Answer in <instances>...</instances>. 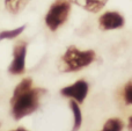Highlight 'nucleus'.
Here are the masks:
<instances>
[{
    "label": "nucleus",
    "mask_w": 132,
    "mask_h": 131,
    "mask_svg": "<svg viewBox=\"0 0 132 131\" xmlns=\"http://www.w3.org/2000/svg\"><path fill=\"white\" fill-rule=\"evenodd\" d=\"M43 89L32 88V80L24 78L15 87L11 99L12 115L15 120H22L23 117L32 114L39 104V96Z\"/></svg>",
    "instance_id": "obj_1"
},
{
    "label": "nucleus",
    "mask_w": 132,
    "mask_h": 131,
    "mask_svg": "<svg viewBox=\"0 0 132 131\" xmlns=\"http://www.w3.org/2000/svg\"><path fill=\"white\" fill-rule=\"evenodd\" d=\"M95 51L79 50L77 46L71 45L64 52L60 59V71L77 72L89 66L95 60Z\"/></svg>",
    "instance_id": "obj_2"
},
{
    "label": "nucleus",
    "mask_w": 132,
    "mask_h": 131,
    "mask_svg": "<svg viewBox=\"0 0 132 131\" xmlns=\"http://www.w3.org/2000/svg\"><path fill=\"white\" fill-rule=\"evenodd\" d=\"M71 12V0H55L45 14V24L51 31H56L67 21Z\"/></svg>",
    "instance_id": "obj_3"
},
{
    "label": "nucleus",
    "mask_w": 132,
    "mask_h": 131,
    "mask_svg": "<svg viewBox=\"0 0 132 131\" xmlns=\"http://www.w3.org/2000/svg\"><path fill=\"white\" fill-rule=\"evenodd\" d=\"M26 56H27V43L19 42L13 49V60L8 67V72L14 76L23 74L26 71Z\"/></svg>",
    "instance_id": "obj_4"
},
{
    "label": "nucleus",
    "mask_w": 132,
    "mask_h": 131,
    "mask_svg": "<svg viewBox=\"0 0 132 131\" xmlns=\"http://www.w3.org/2000/svg\"><path fill=\"white\" fill-rule=\"evenodd\" d=\"M89 86L87 84V81L85 80H78L74 84L70 86L62 88L60 93L62 95H64L66 97H71L72 100L77 101L78 103H82L86 99L87 94H88Z\"/></svg>",
    "instance_id": "obj_5"
},
{
    "label": "nucleus",
    "mask_w": 132,
    "mask_h": 131,
    "mask_svg": "<svg viewBox=\"0 0 132 131\" xmlns=\"http://www.w3.org/2000/svg\"><path fill=\"white\" fill-rule=\"evenodd\" d=\"M125 23L124 16L118 12H105L98 19V26L102 30H114L122 28Z\"/></svg>",
    "instance_id": "obj_6"
},
{
    "label": "nucleus",
    "mask_w": 132,
    "mask_h": 131,
    "mask_svg": "<svg viewBox=\"0 0 132 131\" xmlns=\"http://www.w3.org/2000/svg\"><path fill=\"white\" fill-rule=\"evenodd\" d=\"M73 1L84 9H86L87 12L97 13L105 6L108 0H73Z\"/></svg>",
    "instance_id": "obj_7"
},
{
    "label": "nucleus",
    "mask_w": 132,
    "mask_h": 131,
    "mask_svg": "<svg viewBox=\"0 0 132 131\" xmlns=\"http://www.w3.org/2000/svg\"><path fill=\"white\" fill-rule=\"evenodd\" d=\"M70 107H71V110L73 113V118H74V123H73V128L72 131H78L80 129L82 124V114L81 110H80V107L79 103L74 100H71L70 102Z\"/></svg>",
    "instance_id": "obj_8"
},
{
    "label": "nucleus",
    "mask_w": 132,
    "mask_h": 131,
    "mask_svg": "<svg viewBox=\"0 0 132 131\" xmlns=\"http://www.w3.org/2000/svg\"><path fill=\"white\" fill-rule=\"evenodd\" d=\"M30 0H5V7L12 14H18L28 5Z\"/></svg>",
    "instance_id": "obj_9"
},
{
    "label": "nucleus",
    "mask_w": 132,
    "mask_h": 131,
    "mask_svg": "<svg viewBox=\"0 0 132 131\" xmlns=\"http://www.w3.org/2000/svg\"><path fill=\"white\" fill-rule=\"evenodd\" d=\"M26 29V26H20L18 28H14L11 30H4V31L0 32V41H4V39H13L16 38L18 36H20Z\"/></svg>",
    "instance_id": "obj_10"
},
{
    "label": "nucleus",
    "mask_w": 132,
    "mask_h": 131,
    "mask_svg": "<svg viewBox=\"0 0 132 131\" xmlns=\"http://www.w3.org/2000/svg\"><path fill=\"white\" fill-rule=\"evenodd\" d=\"M123 127L124 124L119 118H109L101 131H122Z\"/></svg>",
    "instance_id": "obj_11"
},
{
    "label": "nucleus",
    "mask_w": 132,
    "mask_h": 131,
    "mask_svg": "<svg viewBox=\"0 0 132 131\" xmlns=\"http://www.w3.org/2000/svg\"><path fill=\"white\" fill-rule=\"evenodd\" d=\"M123 97L126 104H132V80L125 85L123 91Z\"/></svg>",
    "instance_id": "obj_12"
},
{
    "label": "nucleus",
    "mask_w": 132,
    "mask_h": 131,
    "mask_svg": "<svg viewBox=\"0 0 132 131\" xmlns=\"http://www.w3.org/2000/svg\"><path fill=\"white\" fill-rule=\"evenodd\" d=\"M128 128H129V131H132V116H130V118H129Z\"/></svg>",
    "instance_id": "obj_13"
},
{
    "label": "nucleus",
    "mask_w": 132,
    "mask_h": 131,
    "mask_svg": "<svg viewBox=\"0 0 132 131\" xmlns=\"http://www.w3.org/2000/svg\"><path fill=\"white\" fill-rule=\"evenodd\" d=\"M12 131H27V130L23 129V128H19V129H16V130H12Z\"/></svg>",
    "instance_id": "obj_14"
}]
</instances>
